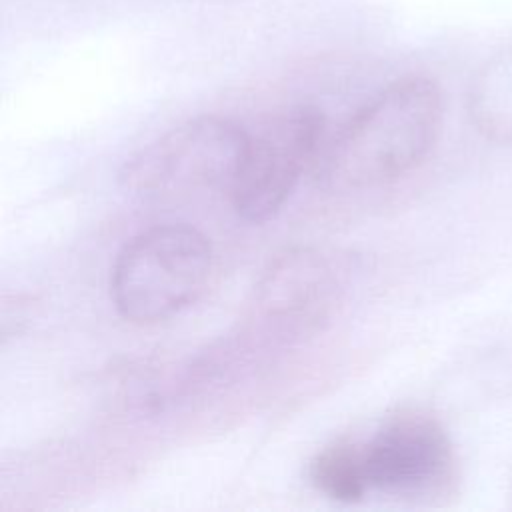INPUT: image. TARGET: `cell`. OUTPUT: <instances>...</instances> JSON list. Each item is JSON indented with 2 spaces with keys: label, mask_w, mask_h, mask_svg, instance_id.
<instances>
[{
  "label": "cell",
  "mask_w": 512,
  "mask_h": 512,
  "mask_svg": "<svg viewBox=\"0 0 512 512\" xmlns=\"http://www.w3.org/2000/svg\"><path fill=\"white\" fill-rule=\"evenodd\" d=\"M312 486L338 502H358L368 492L364 448L356 440H338L322 448L308 466Z\"/></svg>",
  "instance_id": "8"
},
{
  "label": "cell",
  "mask_w": 512,
  "mask_h": 512,
  "mask_svg": "<svg viewBox=\"0 0 512 512\" xmlns=\"http://www.w3.org/2000/svg\"><path fill=\"white\" fill-rule=\"evenodd\" d=\"M210 240L188 224H158L130 238L110 270V298L122 318L158 324L194 304L212 274Z\"/></svg>",
  "instance_id": "2"
},
{
  "label": "cell",
  "mask_w": 512,
  "mask_h": 512,
  "mask_svg": "<svg viewBox=\"0 0 512 512\" xmlns=\"http://www.w3.org/2000/svg\"><path fill=\"white\" fill-rule=\"evenodd\" d=\"M324 114L294 106L250 136L242 166L230 186L236 214L246 222L270 220L288 200L300 176L320 154Z\"/></svg>",
  "instance_id": "5"
},
{
  "label": "cell",
  "mask_w": 512,
  "mask_h": 512,
  "mask_svg": "<svg viewBox=\"0 0 512 512\" xmlns=\"http://www.w3.org/2000/svg\"><path fill=\"white\" fill-rule=\"evenodd\" d=\"M344 294V268L334 254L302 246L278 254L256 282L248 332L286 342L318 330Z\"/></svg>",
  "instance_id": "4"
},
{
  "label": "cell",
  "mask_w": 512,
  "mask_h": 512,
  "mask_svg": "<svg viewBox=\"0 0 512 512\" xmlns=\"http://www.w3.org/2000/svg\"><path fill=\"white\" fill-rule=\"evenodd\" d=\"M476 128L490 140H512V46L494 54L476 74L468 98Z\"/></svg>",
  "instance_id": "7"
},
{
  "label": "cell",
  "mask_w": 512,
  "mask_h": 512,
  "mask_svg": "<svg viewBox=\"0 0 512 512\" xmlns=\"http://www.w3.org/2000/svg\"><path fill=\"white\" fill-rule=\"evenodd\" d=\"M444 102L428 76H402L370 98L338 132L320 164L332 190H364L412 172L432 150Z\"/></svg>",
  "instance_id": "1"
},
{
  "label": "cell",
  "mask_w": 512,
  "mask_h": 512,
  "mask_svg": "<svg viewBox=\"0 0 512 512\" xmlns=\"http://www.w3.org/2000/svg\"><path fill=\"white\" fill-rule=\"evenodd\" d=\"M370 492L400 500H430L450 490L454 450L440 422L418 410L390 416L362 442Z\"/></svg>",
  "instance_id": "6"
},
{
  "label": "cell",
  "mask_w": 512,
  "mask_h": 512,
  "mask_svg": "<svg viewBox=\"0 0 512 512\" xmlns=\"http://www.w3.org/2000/svg\"><path fill=\"white\" fill-rule=\"evenodd\" d=\"M250 134L222 116L190 118L138 150L120 184L142 198H176L232 186Z\"/></svg>",
  "instance_id": "3"
}]
</instances>
